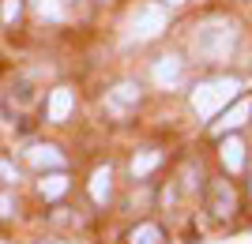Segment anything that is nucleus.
I'll use <instances>...</instances> for the list:
<instances>
[{
	"instance_id": "39448f33",
	"label": "nucleus",
	"mask_w": 252,
	"mask_h": 244,
	"mask_svg": "<svg viewBox=\"0 0 252 244\" xmlns=\"http://www.w3.org/2000/svg\"><path fill=\"white\" fill-rule=\"evenodd\" d=\"M207 211L215 214V218H233V211H237V195H233L230 181H211L207 188Z\"/></svg>"
},
{
	"instance_id": "0eeeda50",
	"label": "nucleus",
	"mask_w": 252,
	"mask_h": 244,
	"mask_svg": "<svg viewBox=\"0 0 252 244\" xmlns=\"http://www.w3.org/2000/svg\"><path fill=\"white\" fill-rule=\"evenodd\" d=\"M72 109H75L72 86H57L49 94V102H45V117H49V124H64V120L72 117Z\"/></svg>"
},
{
	"instance_id": "f03ea898",
	"label": "nucleus",
	"mask_w": 252,
	"mask_h": 244,
	"mask_svg": "<svg viewBox=\"0 0 252 244\" xmlns=\"http://www.w3.org/2000/svg\"><path fill=\"white\" fill-rule=\"evenodd\" d=\"M237 94H241V83H237L233 75L207 79V83H200L196 90H192V113L203 117V120H211V117H219V113L230 106Z\"/></svg>"
},
{
	"instance_id": "9d476101",
	"label": "nucleus",
	"mask_w": 252,
	"mask_h": 244,
	"mask_svg": "<svg viewBox=\"0 0 252 244\" xmlns=\"http://www.w3.org/2000/svg\"><path fill=\"white\" fill-rule=\"evenodd\" d=\"M109 195H113V169H109V165H98V169L91 173V199L105 207Z\"/></svg>"
},
{
	"instance_id": "4468645a",
	"label": "nucleus",
	"mask_w": 252,
	"mask_h": 244,
	"mask_svg": "<svg viewBox=\"0 0 252 244\" xmlns=\"http://www.w3.org/2000/svg\"><path fill=\"white\" fill-rule=\"evenodd\" d=\"M158 162H162V150H143V154H136V158H132V177H136V181L147 177Z\"/></svg>"
},
{
	"instance_id": "2eb2a0df",
	"label": "nucleus",
	"mask_w": 252,
	"mask_h": 244,
	"mask_svg": "<svg viewBox=\"0 0 252 244\" xmlns=\"http://www.w3.org/2000/svg\"><path fill=\"white\" fill-rule=\"evenodd\" d=\"M34 11H38V19H61V4L57 0H34Z\"/></svg>"
},
{
	"instance_id": "ddd939ff",
	"label": "nucleus",
	"mask_w": 252,
	"mask_h": 244,
	"mask_svg": "<svg viewBox=\"0 0 252 244\" xmlns=\"http://www.w3.org/2000/svg\"><path fill=\"white\" fill-rule=\"evenodd\" d=\"M128 244H166V237H162V229H158L155 222H143V225H136V229H132Z\"/></svg>"
},
{
	"instance_id": "6ab92c4d",
	"label": "nucleus",
	"mask_w": 252,
	"mask_h": 244,
	"mask_svg": "<svg viewBox=\"0 0 252 244\" xmlns=\"http://www.w3.org/2000/svg\"><path fill=\"white\" fill-rule=\"evenodd\" d=\"M181 4H185V0H166V8H181Z\"/></svg>"
},
{
	"instance_id": "7ed1b4c3",
	"label": "nucleus",
	"mask_w": 252,
	"mask_h": 244,
	"mask_svg": "<svg viewBox=\"0 0 252 244\" xmlns=\"http://www.w3.org/2000/svg\"><path fill=\"white\" fill-rule=\"evenodd\" d=\"M128 30H132L136 42L158 38V34L166 30V8H162V4H139L136 15H132V23H128Z\"/></svg>"
},
{
	"instance_id": "f257e3e1",
	"label": "nucleus",
	"mask_w": 252,
	"mask_h": 244,
	"mask_svg": "<svg viewBox=\"0 0 252 244\" xmlns=\"http://www.w3.org/2000/svg\"><path fill=\"white\" fill-rule=\"evenodd\" d=\"M192 49H196V56H200V60H207V64L230 60V53L237 49V27H233V23H226V19L207 23V27H200V30H196Z\"/></svg>"
},
{
	"instance_id": "a211bd4d",
	"label": "nucleus",
	"mask_w": 252,
	"mask_h": 244,
	"mask_svg": "<svg viewBox=\"0 0 252 244\" xmlns=\"http://www.w3.org/2000/svg\"><path fill=\"white\" fill-rule=\"evenodd\" d=\"M15 214V203H11V195H0V218H11Z\"/></svg>"
},
{
	"instance_id": "20e7f679",
	"label": "nucleus",
	"mask_w": 252,
	"mask_h": 244,
	"mask_svg": "<svg viewBox=\"0 0 252 244\" xmlns=\"http://www.w3.org/2000/svg\"><path fill=\"white\" fill-rule=\"evenodd\" d=\"M249 117H252V98H233L230 106L222 109L219 113V120H215V124H211V136H230V132H237V128H245L249 124Z\"/></svg>"
},
{
	"instance_id": "f8f14e48",
	"label": "nucleus",
	"mask_w": 252,
	"mask_h": 244,
	"mask_svg": "<svg viewBox=\"0 0 252 244\" xmlns=\"http://www.w3.org/2000/svg\"><path fill=\"white\" fill-rule=\"evenodd\" d=\"M38 191H42V199H61L64 191H68V177H64L61 169L57 173H49L42 184H38Z\"/></svg>"
},
{
	"instance_id": "aec40b11",
	"label": "nucleus",
	"mask_w": 252,
	"mask_h": 244,
	"mask_svg": "<svg viewBox=\"0 0 252 244\" xmlns=\"http://www.w3.org/2000/svg\"><path fill=\"white\" fill-rule=\"evenodd\" d=\"M38 244H57V241H38Z\"/></svg>"
},
{
	"instance_id": "dca6fc26",
	"label": "nucleus",
	"mask_w": 252,
	"mask_h": 244,
	"mask_svg": "<svg viewBox=\"0 0 252 244\" xmlns=\"http://www.w3.org/2000/svg\"><path fill=\"white\" fill-rule=\"evenodd\" d=\"M19 15H23V0H4L0 4V19L4 23H19Z\"/></svg>"
},
{
	"instance_id": "f3484780",
	"label": "nucleus",
	"mask_w": 252,
	"mask_h": 244,
	"mask_svg": "<svg viewBox=\"0 0 252 244\" xmlns=\"http://www.w3.org/2000/svg\"><path fill=\"white\" fill-rule=\"evenodd\" d=\"M0 181H4V184H15V181H19V173L11 169L8 162H0Z\"/></svg>"
},
{
	"instance_id": "1a4fd4ad",
	"label": "nucleus",
	"mask_w": 252,
	"mask_h": 244,
	"mask_svg": "<svg viewBox=\"0 0 252 244\" xmlns=\"http://www.w3.org/2000/svg\"><path fill=\"white\" fill-rule=\"evenodd\" d=\"M219 158H222V165H226L230 173H241V169H245V143H241L237 136H222Z\"/></svg>"
},
{
	"instance_id": "9b49d317",
	"label": "nucleus",
	"mask_w": 252,
	"mask_h": 244,
	"mask_svg": "<svg viewBox=\"0 0 252 244\" xmlns=\"http://www.w3.org/2000/svg\"><path fill=\"white\" fill-rule=\"evenodd\" d=\"M139 102V86L136 83H117L113 90H109V106L121 109V106H136Z\"/></svg>"
},
{
	"instance_id": "6e6552de",
	"label": "nucleus",
	"mask_w": 252,
	"mask_h": 244,
	"mask_svg": "<svg viewBox=\"0 0 252 244\" xmlns=\"http://www.w3.org/2000/svg\"><path fill=\"white\" fill-rule=\"evenodd\" d=\"M27 162L34 169H64V154L53 143H31L27 147Z\"/></svg>"
},
{
	"instance_id": "423d86ee",
	"label": "nucleus",
	"mask_w": 252,
	"mask_h": 244,
	"mask_svg": "<svg viewBox=\"0 0 252 244\" xmlns=\"http://www.w3.org/2000/svg\"><path fill=\"white\" fill-rule=\"evenodd\" d=\"M151 75H155V83H158V86L173 90V86L181 83V75H185V60H181L177 53H166V56H158V60H155Z\"/></svg>"
}]
</instances>
